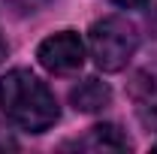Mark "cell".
Instances as JSON below:
<instances>
[{"label":"cell","mask_w":157,"mask_h":154,"mask_svg":"<svg viewBox=\"0 0 157 154\" xmlns=\"http://www.w3.org/2000/svg\"><path fill=\"white\" fill-rule=\"evenodd\" d=\"M0 109L15 127L27 133H45L60 118L55 91L30 70H9L0 79Z\"/></svg>","instance_id":"1"},{"label":"cell","mask_w":157,"mask_h":154,"mask_svg":"<svg viewBox=\"0 0 157 154\" xmlns=\"http://www.w3.org/2000/svg\"><path fill=\"white\" fill-rule=\"evenodd\" d=\"M139 48V27L127 15H106L88 30V52L103 73H121Z\"/></svg>","instance_id":"2"},{"label":"cell","mask_w":157,"mask_h":154,"mask_svg":"<svg viewBox=\"0 0 157 154\" xmlns=\"http://www.w3.org/2000/svg\"><path fill=\"white\" fill-rule=\"evenodd\" d=\"M85 39L78 37L76 30H58L52 37H45L36 45V60L55 76H67V73H76L78 67L85 64Z\"/></svg>","instance_id":"3"},{"label":"cell","mask_w":157,"mask_h":154,"mask_svg":"<svg viewBox=\"0 0 157 154\" xmlns=\"http://www.w3.org/2000/svg\"><path fill=\"white\" fill-rule=\"evenodd\" d=\"M63 148H82V151H130L133 142L118 124H94L85 136L67 142Z\"/></svg>","instance_id":"4"},{"label":"cell","mask_w":157,"mask_h":154,"mask_svg":"<svg viewBox=\"0 0 157 154\" xmlns=\"http://www.w3.org/2000/svg\"><path fill=\"white\" fill-rule=\"evenodd\" d=\"M70 106H73L76 112H85V115L109 109V106H112V88H109V82H103V79H97V76L82 79L78 85L70 88Z\"/></svg>","instance_id":"5"},{"label":"cell","mask_w":157,"mask_h":154,"mask_svg":"<svg viewBox=\"0 0 157 154\" xmlns=\"http://www.w3.org/2000/svg\"><path fill=\"white\" fill-rule=\"evenodd\" d=\"M133 103H136V115L139 121L148 127V130H157V76H136L133 88Z\"/></svg>","instance_id":"6"},{"label":"cell","mask_w":157,"mask_h":154,"mask_svg":"<svg viewBox=\"0 0 157 154\" xmlns=\"http://www.w3.org/2000/svg\"><path fill=\"white\" fill-rule=\"evenodd\" d=\"M15 18H30V15H36V12H42L52 0H0Z\"/></svg>","instance_id":"7"},{"label":"cell","mask_w":157,"mask_h":154,"mask_svg":"<svg viewBox=\"0 0 157 154\" xmlns=\"http://www.w3.org/2000/svg\"><path fill=\"white\" fill-rule=\"evenodd\" d=\"M109 3H115V6H121V9H142L148 0H109Z\"/></svg>","instance_id":"8"},{"label":"cell","mask_w":157,"mask_h":154,"mask_svg":"<svg viewBox=\"0 0 157 154\" xmlns=\"http://www.w3.org/2000/svg\"><path fill=\"white\" fill-rule=\"evenodd\" d=\"M6 58V39H3V33H0V60Z\"/></svg>","instance_id":"9"},{"label":"cell","mask_w":157,"mask_h":154,"mask_svg":"<svg viewBox=\"0 0 157 154\" xmlns=\"http://www.w3.org/2000/svg\"><path fill=\"white\" fill-rule=\"evenodd\" d=\"M154 151H157V142H154Z\"/></svg>","instance_id":"10"}]
</instances>
